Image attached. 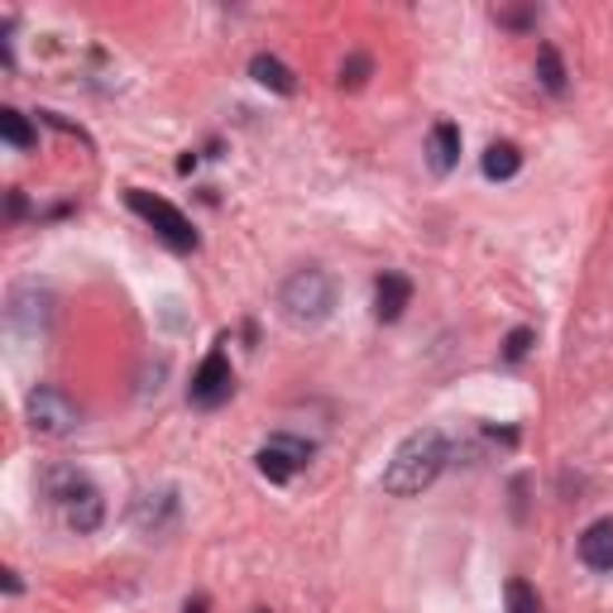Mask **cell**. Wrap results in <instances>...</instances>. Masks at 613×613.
Returning <instances> with one entry per match:
<instances>
[{"mask_svg":"<svg viewBox=\"0 0 613 613\" xmlns=\"http://www.w3.org/2000/svg\"><path fill=\"white\" fill-rule=\"evenodd\" d=\"M446 460H450L446 431H437V427L412 431V437H402V446L393 450V460L383 465V494L412 498V494L431 489V484H437V475L446 470Z\"/></svg>","mask_w":613,"mask_h":613,"instance_id":"cell-1","label":"cell"},{"mask_svg":"<svg viewBox=\"0 0 613 613\" xmlns=\"http://www.w3.org/2000/svg\"><path fill=\"white\" fill-rule=\"evenodd\" d=\"M43 494L58 504L62 513V523H68L72 532H96L106 518V504H101V494L87 484V475H77V470H62V465H53V470H43Z\"/></svg>","mask_w":613,"mask_h":613,"instance_id":"cell-2","label":"cell"},{"mask_svg":"<svg viewBox=\"0 0 613 613\" xmlns=\"http://www.w3.org/2000/svg\"><path fill=\"white\" fill-rule=\"evenodd\" d=\"M279 306L293 327H321L335 312V283L327 269H298L279 288Z\"/></svg>","mask_w":613,"mask_h":613,"instance_id":"cell-3","label":"cell"},{"mask_svg":"<svg viewBox=\"0 0 613 613\" xmlns=\"http://www.w3.org/2000/svg\"><path fill=\"white\" fill-rule=\"evenodd\" d=\"M125 202H130L135 216H144V221L154 225V235L164 240L168 250H177V254H192V250H197V231H192V221L177 212L173 202L154 197V192H144V187H130V192H125Z\"/></svg>","mask_w":613,"mask_h":613,"instance_id":"cell-4","label":"cell"},{"mask_svg":"<svg viewBox=\"0 0 613 613\" xmlns=\"http://www.w3.org/2000/svg\"><path fill=\"white\" fill-rule=\"evenodd\" d=\"M25 417H29V427H35L39 437H68V431L82 422L77 402L62 389H35L25 398Z\"/></svg>","mask_w":613,"mask_h":613,"instance_id":"cell-5","label":"cell"},{"mask_svg":"<svg viewBox=\"0 0 613 613\" xmlns=\"http://www.w3.org/2000/svg\"><path fill=\"white\" fill-rule=\"evenodd\" d=\"M306 460H312V441L288 437V431L269 437V441L260 446V456H254V465H260V475H264L269 484H288L293 475H302Z\"/></svg>","mask_w":613,"mask_h":613,"instance_id":"cell-6","label":"cell"},{"mask_svg":"<svg viewBox=\"0 0 613 613\" xmlns=\"http://www.w3.org/2000/svg\"><path fill=\"white\" fill-rule=\"evenodd\" d=\"M231 393H235L231 360H225V350H212V354H206V360L197 364V374H192V383H187V402H192V408L216 412L221 402H231Z\"/></svg>","mask_w":613,"mask_h":613,"instance_id":"cell-7","label":"cell"},{"mask_svg":"<svg viewBox=\"0 0 613 613\" xmlns=\"http://www.w3.org/2000/svg\"><path fill=\"white\" fill-rule=\"evenodd\" d=\"M580 561H585L590 571L609 575L613 571V518H600L580 532Z\"/></svg>","mask_w":613,"mask_h":613,"instance_id":"cell-8","label":"cell"},{"mask_svg":"<svg viewBox=\"0 0 613 613\" xmlns=\"http://www.w3.org/2000/svg\"><path fill=\"white\" fill-rule=\"evenodd\" d=\"M427 164L431 173H450L460 164V130L450 120H437L431 125V135H427Z\"/></svg>","mask_w":613,"mask_h":613,"instance_id":"cell-9","label":"cell"},{"mask_svg":"<svg viewBox=\"0 0 613 613\" xmlns=\"http://www.w3.org/2000/svg\"><path fill=\"white\" fill-rule=\"evenodd\" d=\"M408 302H412V283L402 279V273H383L374 283V317L379 321H398Z\"/></svg>","mask_w":613,"mask_h":613,"instance_id":"cell-10","label":"cell"},{"mask_svg":"<svg viewBox=\"0 0 613 613\" xmlns=\"http://www.w3.org/2000/svg\"><path fill=\"white\" fill-rule=\"evenodd\" d=\"M479 168H484V177H489V183H508V177L523 168V154H518V144H508V139H494L489 149H484Z\"/></svg>","mask_w":613,"mask_h":613,"instance_id":"cell-11","label":"cell"},{"mask_svg":"<svg viewBox=\"0 0 613 613\" xmlns=\"http://www.w3.org/2000/svg\"><path fill=\"white\" fill-rule=\"evenodd\" d=\"M250 77H254V82H260V87H269V91H279V96H293V91H298V82H293V72H288V68H283V62H279V58H273V53H254V58H250Z\"/></svg>","mask_w":613,"mask_h":613,"instance_id":"cell-12","label":"cell"},{"mask_svg":"<svg viewBox=\"0 0 613 613\" xmlns=\"http://www.w3.org/2000/svg\"><path fill=\"white\" fill-rule=\"evenodd\" d=\"M537 68H542V87H546V91H552V96L566 91V68H561V53H556L552 43L537 48Z\"/></svg>","mask_w":613,"mask_h":613,"instance_id":"cell-13","label":"cell"},{"mask_svg":"<svg viewBox=\"0 0 613 613\" xmlns=\"http://www.w3.org/2000/svg\"><path fill=\"white\" fill-rule=\"evenodd\" d=\"M0 135H6L10 144H14V149H35V125H29L25 116H20V110H0Z\"/></svg>","mask_w":613,"mask_h":613,"instance_id":"cell-14","label":"cell"},{"mask_svg":"<svg viewBox=\"0 0 613 613\" xmlns=\"http://www.w3.org/2000/svg\"><path fill=\"white\" fill-rule=\"evenodd\" d=\"M504 600H508V613H542V594L532 590L527 580H508Z\"/></svg>","mask_w":613,"mask_h":613,"instance_id":"cell-15","label":"cell"},{"mask_svg":"<svg viewBox=\"0 0 613 613\" xmlns=\"http://www.w3.org/2000/svg\"><path fill=\"white\" fill-rule=\"evenodd\" d=\"M369 68H374V62H369L364 53H354V58L346 62V68H341V87H360L364 77H369Z\"/></svg>","mask_w":613,"mask_h":613,"instance_id":"cell-16","label":"cell"},{"mask_svg":"<svg viewBox=\"0 0 613 613\" xmlns=\"http://www.w3.org/2000/svg\"><path fill=\"white\" fill-rule=\"evenodd\" d=\"M527 346H532V331H527V327H518V331H513V335H508V346H504V354H508V360H523V354H527Z\"/></svg>","mask_w":613,"mask_h":613,"instance_id":"cell-17","label":"cell"},{"mask_svg":"<svg viewBox=\"0 0 613 613\" xmlns=\"http://www.w3.org/2000/svg\"><path fill=\"white\" fill-rule=\"evenodd\" d=\"M183 613H206V600H187V609Z\"/></svg>","mask_w":613,"mask_h":613,"instance_id":"cell-18","label":"cell"},{"mask_svg":"<svg viewBox=\"0 0 613 613\" xmlns=\"http://www.w3.org/2000/svg\"><path fill=\"white\" fill-rule=\"evenodd\" d=\"M254 613H269V609H254Z\"/></svg>","mask_w":613,"mask_h":613,"instance_id":"cell-19","label":"cell"}]
</instances>
